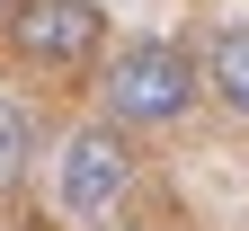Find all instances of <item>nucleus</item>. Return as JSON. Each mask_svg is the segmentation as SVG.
Wrapping results in <instances>:
<instances>
[{"label":"nucleus","instance_id":"obj_1","mask_svg":"<svg viewBox=\"0 0 249 231\" xmlns=\"http://www.w3.org/2000/svg\"><path fill=\"white\" fill-rule=\"evenodd\" d=\"M196 107V62L178 45H124L107 62V124H178Z\"/></svg>","mask_w":249,"mask_h":231},{"label":"nucleus","instance_id":"obj_5","mask_svg":"<svg viewBox=\"0 0 249 231\" xmlns=\"http://www.w3.org/2000/svg\"><path fill=\"white\" fill-rule=\"evenodd\" d=\"M27 160H36V116H27L18 98H0V187H18Z\"/></svg>","mask_w":249,"mask_h":231},{"label":"nucleus","instance_id":"obj_6","mask_svg":"<svg viewBox=\"0 0 249 231\" xmlns=\"http://www.w3.org/2000/svg\"><path fill=\"white\" fill-rule=\"evenodd\" d=\"M18 9H27V0H0V27H9V18H18Z\"/></svg>","mask_w":249,"mask_h":231},{"label":"nucleus","instance_id":"obj_4","mask_svg":"<svg viewBox=\"0 0 249 231\" xmlns=\"http://www.w3.org/2000/svg\"><path fill=\"white\" fill-rule=\"evenodd\" d=\"M205 89H223V107L249 116V27H223L205 53Z\"/></svg>","mask_w":249,"mask_h":231},{"label":"nucleus","instance_id":"obj_3","mask_svg":"<svg viewBox=\"0 0 249 231\" xmlns=\"http://www.w3.org/2000/svg\"><path fill=\"white\" fill-rule=\"evenodd\" d=\"M9 45L27 71H89L107 45V18H98V0H27L9 18Z\"/></svg>","mask_w":249,"mask_h":231},{"label":"nucleus","instance_id":"obj_2","mask_svg":"<svg viewBox=\"0 0 249 231\" xmlns=\"http://www.w3.org/2000/svg\"><path fill=\"white\" fill-rule=\"evenodd\" d=\"M124 187H134V142H124L116 124H80V134L62 142V160H53L62 213H71V222H98V213L124 205Z\"/></svg>","mask_w":249,"mask_h":231}]
</instances>
